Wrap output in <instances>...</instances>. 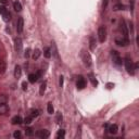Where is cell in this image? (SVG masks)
Returning a JSON list of instances; mask_svg holds the SVG:
<instances>
[{
    "label": "cell",
    "instance_id": "6da1fadb",
    "mask_svg": "<svg viewBox=\"0 0 139 139\" xmlns=\"http://www.w3.org/2000/svg\"><path fill=\"white\" fill-rule=\"evenodd\" d=\"M81 57H82V60H83V62L84 64H85L87 68H90V66L92 65V60H91V57H90V54L85 51V50H83L82 53H81Z\"/></svg>",
    "mask_w": 139,
    "mask_h": 139
},
{
    "label": "cell",
    "instance_id": "7a4b0ae2",
    "mask_svg": "<svg viewBox=\"0 0 139 139\" xmlns=\"http://www.w3.org/2000/svg\"><path fill=\"white\" fill-rule=\"evenodd\" d=\"M125 68H126V71L127 73L130 74V75H134L135 74V66H134V63H133L131 59L126 57L125 58Z\"/></svg>",
    "mask_w": 139,
    "mask_h": 139
},
{
    "label": "cell",
    "instance_id": "3957f363",
    "mask_svg": "<svg viewBox=\"0 0 139 139\" xmlns=\"http://www.w3.org/2000/svg\"><path fill=\"white\" fill-rule=\"evenodd\" d=\"M0 14H1V16L3 17V21L8 22L11 20V14L9 10L4 7V5H0Z\"/></svg>",
    "mask_w": 139,
    "mask_h": 139
},
{
    "label": "cell",
    "instance_id": "277c9868",
    "mask_svg": "<svg viewBox=\"0 0 139 139\" xmlns=\"http://www.w3.org/2000/svg\"><path fill=\"white\" fill-rule=\"evenodd\" d=\"M98 38L100 43H104L107 39V29L104 26H100L98 29Z\"/></svg>",
    "mask_w": 139,
    "mask_h": 139
},
{
    "label": "cell",
    "instance_id": "5b68a950",
    "mask_svg": "<svg viewBox=\"0 0 139 139\" xmlns=\"http://www.w3.org/2000/svg\"><path fill=\"white\" fill-rule=\"evenodd\" d=\"M111 56H112V60L113 62L115 63L116 65H122V58H121L120 53L115 50H112L111 51Z\"/></svg>",
    "mask_w": 139,
    "mask_h": 139
},
{
    "label": "cell",
    "instance_id": "8992f818",
    "mask_svg": "<svg viewBox=\"0 0 139 139\" xmlns=\"http://www.w3.org/2000/svg\"><path fill=\"white\" fill-rule=\"evenodd\" d=\"M22 49H23V41H22V39L20 37H16L14 39V50L17 53H21Z\"/></svg>",
    "mask_w": 139,
    "mask_h": 139
},
{
    "label": "cell",
    "instance_id": "52a82bcc",
    "mask_svg": "<svg viewBox=\"0 0 139 139\" xmlns=\"http://www.w3.org/2000/svg\"><path fill=\"white\" fill-rule=\"evenodd\" d=\"M36 136L41 138V139H46V138H48L50 136V133L47 129H40V130H38L37 133H36Z\"/></svg>",
    "mask_w": 139,
    "mask_h": 139
},
{
    "label": "cell",
    "instance_id": "ba28073f",
    "mask_svg": "<svg viewBox=\"0 0 139 139\" xmlns=\"http://www.w3.org/2000/svg\"><path fill=\"white\" fill-rule=\"evenodd\" d=\"M76 86H77L78 89H84L86 87V80L83 76H80L77 82H76Z\"/></svg>",
    "mask_w": 139,
    "mask_h": 139
},
{
    "label": "cell",
    "instance_id": "9c48e42d",
    "mask_svg": "<svg viewBox=\"0 0 139 139\" xmlns=\"http://www.w3.org/2000/svg\"><path fill=\"white\" fill-rule=\"evenodd\" d=\"M23 29H24V20H23V17H19L17 22H16V31H17V33L21 34L23 32Z\"/></svg>",
    "mask_w": 139,
    "mask_h": 139
},
{
    "label": "cell",
    "instance_id": "30bf717a",
    "mask_svg": "<svg viewBox=\"0 0 139 139\" xmlns=\"http://www.w3.org/2000/svg\"><path fill=\"white\" fill-rule=\"evenodd\" d=\"M115 44L117 46H121V47H125V46H127L129 44V40H128V38H125V37L122 38V39L116 38L115 39Z\"/></svg>",
    "mask_w": 139,
    "mask_h": 139
},
{
    "label": "cell",
    "instance_id": "8fae6325",
    "mask_svg": "<svg viewBox=\"0 0 139 139\" xmlns=\"http://www.w3.org/2000/svg\"><path fill=\"white\" fill-rule=\"evenodd\" d=\"M8 112H9V107L7 105V103L0 104V115H5Z\"/></svg>",
    "mask_w": 139,
    "mask_h": 139
},
{
    "label": "cell",
    "instance_id": "7c38bea8",
    "mask_svg": "<svg viewBox=\"0 0 139 139\" xmlns=\"http://www.w3.org/2000/svg\"><path fill=\"white\" fill-rule=\"evenodd\" d=\"M121 29H122V32H123L124 37L127 38L128 31H127V26H126V24H125V21H122V22H121Z\"/></svg>",
    "mask_w": 139,
    "mask_h": 139
},
{
    "label": "cell",
    "instance_id": "4fadbf2b",
    "mask_svg": "<svg viewBox=\"0 0 139 139\" xmlns=\"http://www.w3.org/2000/svg\"><path fill=\"white\" fill-rule=\"evenodd\" d=\"M21 75H22L21 66L20 65H15V68H14V77L16 78V80H19V78L21 77Z\"/></svg>",
    "mask_w": 139,
    "mask_h": 139
},
{
    "label": "cell",
    "instance_id": "5bb4252c",
    "mask_svg": "<svg viewBox=\"0 0 139 139\" xmlns=\"http://www.w3.org/2000/svg\"><path fill=\"white\" fill-rule=\"evenodd\" d=\"M51 54H53L54 58H56L58 61L60 60V57H59V52H58V49H57V46L54 43H52V48H51Z\"/></svg>",
    "mask_w": 139,
    "mask_h": 139
},
{
    "label": "cell",
    "instance_id": "9a60e30c",
    "mask_svg": "<svg viewBox=\"0 0 139 139\" xmlns=\"http://www.w3.org/2000/svg\"><path fill=\"white\" fill-rule=\"evenodd\" d=\"M117 129H118V127H117V125L116 124H112V125H110V126H108V131L110 133V134H116L117 133Z\"/></svg>",
    "mask_w": 139,
    "mask_h": 139
},
{
    "label": "cell",
    "instance_id": "2e32d148",
    "mask_svg": "<svg viewBox=\"0 0 139 139\" xmlns=\"http://www.w3.org/2000/svg\"><path fill=\"white\" fill-rule=\"evenodd\" d=\"M89 48L91 51H94L96 49V38L94 36H90V38H89Z\"/></svg>",
    "mask_w": 139,
    "mask_h": 139
},
{
    "label": "cell",
    "instance_id": "e0dca14e",
    "mask_svg": "<svg viewBox=\"0 0 139 139\" xmlns=\"http://www.w3.org/2000/svg\"><path fill=\"white\" fill-rule=\"evenodd\" d=\"M39 76H40V73H37V74H29V75H28V81L31 82V83H36Z\"/></svg>",
    "mask_w": 139,
    "mask_h": 139
},
{
    "label": "cell",
    "instance_id": "ac0fdd59",
    "mask_svg": "<svg viewBox=\"0 0 139 139\" xmlns=\"http://www.w3.org/2000/svg\"><path fill=\"white\" fill-rule=\"evenodd\" d=\"M7 70V63L4 60H0V74H4Z\"/></svg>",
    "mask_w": 139,
    "mask_h": 139
},
{
    "label": "cell",
    "instance_id": "d6986e66",
    "mask_svg": "<svg viewBox=\"0 0 139 139\" xmlns=\"http://www.w3.org/2000/svg\"><path fill=\"white\" fill-rule=\"evenodd\" d=\"M11 122H12V124H13V125H20V124H22L23 120H22V117H21V116L16 115V116H14L13 118H12Z\"/></svg>",
    "mask_w": 139,
    "mask_h": 139
},
{
    "label": "cell",
    "instance_id": "ffe728a7",
    "mask_svg": "<svg viewBox=\"0 0 139 139\" xmlns=\"http://www.w3.org/2000/svg\"><path fill=\"white\" fill-rule=\"evenodd\" d=\"M13 9L16 11V12H20L22 10V4L20 1H14L13 2Z\"/></svg>",
    "mask_w": 139,
    "mask_h": 139
},
{
    "label": "cell",
    "instance_id": "44dd1931",
    "mask_svg": "<svg viewBox=\"0 0 139 139\" xmlns=\"http://www.w3.org/2000/svg\"><path fill=\"white\" fill-rule=\"evenodd\" d=\"M44 54H45V57H46L47 59L51 58V48L46 47L45 49H44Z\"/></svg>",
    "mask_w": 139,
    "mask_h": 139
},
{
    "label": "cell",
    "instance_id": "7402d4cb",
    "mask_svg": "<svg viewBox=\"0 0 139 139\" xmlns=\"http://www.w3.org/2000/svg\"><path fill=\"white\" fill-rule=\"evenodd\" d=\"M40 50L39 49H35V51L33 52V60H38L39 59V57H40Z\"/></svg>",
    "mask_w": 139,
    "mask_h": 139
},
{
    "label": "cell",
    "instance_id": "603a6c76",
    "mask_svg": "<svg viewBox=\"0 0 139 139\" xmlns=\"http://www.w3.org/2000/svg\"><path fill=\"white\" fill-rule=\"evenodd\" d=\"M8 102V97L7 95H0V104H2V103H7Z\"/></svg>",
    "mask_w": 139,
    "mask_h": 139
},
{
    "label": "cell",
    "instance_id": "cb8c5ba5",
    "mask_svg": "<svg viewBox=\"0 0 139 139\" xmlns=\"http://www.w3.org/2000/svg\"><path fill=\"white\" fill-rule=\"evenodd\" d=\"M89 80H90V82H91V84H92V85H94L95 87H96V86H98V81L96 80L95 76H94L92 74H90V75H89Z\"/></svg>",
    "mask_w": 139,
    "mask_h": 139
},
{
    "label": "cell",
    "instance_id": "d4e9b609",
    "mask_svg": "<svg viewBox=\"0 0 139 139\" xmlns=\"http://www.w3.org/2000/svg\"><path fill=\"white\" fill-rule=\"evenodd\" d=\"M46 86H47V84L46 83H43L40 85V89H39V94H40V96H44V94H45V91H46Z\"/></svg>",
    "mask_w": 139,
    "mask_h": 139
},
{
    "label": "cell",
    "instance_id": "484cf974",
    "mask_svg": "<svg viewBox=\"0 0 139 139\" xmlns=\"http://www.w3.org/2000/svg\"><path fill=\"white\" fill-rule=\"evenodd\" d=\"M33 120H34V116H33L32 114H31V115H28V116H26L25 118H24V121H23V122L25 123V124H31Z\"/></svg>",
    "mask_w": 139,
    "mask_h": 139
},
{
    "label": "cell",
    "instance_id": "4316f807",
    "mask_svg": "<svg viewBox=\"0 0 139 139\" xmlns=\"http://www.w3.org/2000/svg\"><path fill=\"white\" fill-rule=\"evenodd\" d=\"M47 111H48V113H49V114H52V113H53L54 109H53V105H52L51 102H49V103H48V105H47Z\"/></svg>",
    "mask_w": 139,
    "mask_h": 139
},
{
    "label": "cell",
    "instance_id": "83f0119b",
    "mask_svg": "<svg viewBox=\"0 0 139 139\" xmlns=\"http://www.w3.org/2000/svg\"><path fill=\"white\" fill-rule=\"evenodd\" d=\"M65 137V131L63 130V129H61V130H59V133H58V134H57V138L58 139H60V138H64Z\"/></svg>",
    "mask_w": 139,
    "mask_h": 139
},
{
    "label": "cell",
    "instance_id": "f1b7e54d",
    "mask_svg": "<svg viewBox=\"0 0 139 139\" xmlns=\"http://www.w3.org/2000/svg\"><path fill=\"white\" fill-rule=\"evenodd\" d=\"M26 136H32L33 134H34V131H33V128H31V127H29V128H26Z\"/></svg>",
    "mask_w": 139,
    "mask_h": 139
},
{
    "label": "cell",
    "instance_id": "f546056e",
    "mask_svg": "<svg viewBox=\"0 0 139 139\" xmlns=\"http://www.w3.org/2000/svg\"><path fill=\"white\" fill-rule=\"evenodd\" d=\"M13 137H14L15 139H19V138H21V133H20L19 130L14 131V133H13Z\"/></svg>",
    "mask_w": 139,
    "mask_h": 139
},
{
    "label": "cell",
    "instance_id": "4dcf8cb0",
    "mask_svg": "<svg viewBox=\"0 0 139 139\" xmlns=\"http://www.w3.org/2000/svg\"><path fill=\"white\" fill-rule=\"evenodd\" d=\"M9 3H10V0H0V4L4 5V7H5V5H8Z\"/></svg>",
    "mask_w": 139,
    "mask_h": 139
},
{
    "label": "cell",
    "instance_id": "1f68e13d",
    "mask_svg": "<svg viewBox=\"0 0 139 139\" xmlns=\"http://www.w3.org/2000/svg\"><path fill=\"white\" fill-rule=\"evenodd\" d=\"M61 121H62V114H61V113H58V114H57V122L60 123Z\"/></svg>",
    "mask_w": 139,
    "mask_h": 139
},
{
    "label": "cell",
    "instance_id": "d6a6232c",
    "mask_svg": "<svg viewBox=\"0 0 139 139\" xmlns=\"http://www.w3.org/2000/svg\"><path fill=\"white\" fill-rule=\"evenodd\" d=\"M121 9H124V5L123 4H117V5H115V7H114V10H121Z\"/></svg>",
    "mask_w": 139,
    "mask_h": 139
},
{
    "label": "cell",
    "instance_id": "836d02e7",
    "mask_svg": "<svg viewBox=\"0 0 139 139\" xmlns=\"http://www.w3.org/2000/svg\"><path fill=\"white\" fill-rule=\"evenodd\" d=\"M29 53H31V49H29V48H27L26 51H25V58H28V57H29Z\"/></svg>",
    "mask_w": 139,
    "mask_h": 139
},
{
    "label": "cell",
    "instance_id": "e575fe53",
    "mask_svg": "<svg viewBox=\"0 0 139 139\" xmlns=\"http://www.w3.org/2000/svg\"><path fill=\"white\" fill-rule=\"evenodd\" d=\"M107 87H108V89H112V88L114 87V84H112V83H108V84H107Z\"/></svg>",
    "mask_w": 139,
    "mask_h": 139
},
{
    "label": "cell",
    "instance_id": "d590c367",
    "mask_svg": "<svg viewBox=\"0 0 139 139\" xmlns=\"http://www.w3.org/2000/svg\"><path fill=\"white\" fill-rule=\"evenodd\" d=\"M22 88H23V90H26V89H27V84H26L25 82L22 83Z\"/></svg>",
    "mask_w": 139,
    "mask_h": 139
},
{
    "label": "cell",
    "instance_id": "8d00e7d4",
    "mask_svg": "<svg viewBox=\"0 0 139 139\" xmlns=\"http://www.w3.org/2000/svg\"><path fill=\"white\" fill-rule=\"evenodd\" d=\"M60 86H63V76H61V77H60Z\"/></svg>",
    "mask_w": 139,
    "mask_h": 139
}]
</instances>
